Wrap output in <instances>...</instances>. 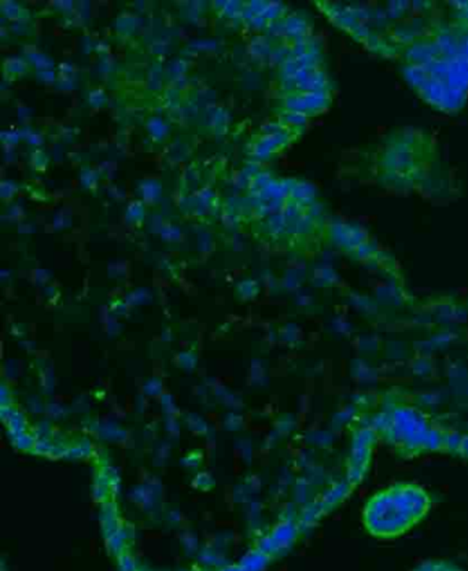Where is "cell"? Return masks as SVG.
<instances>
[{"label": "cell", "mask_w": 468, "mask_h": 571, "mask_svg": "<svg viewBox=\"0 0 468 571\" xmlns=\"http://www.w3.org/2000/svg\"><path fill=\"white\" fill-rule=\"evenodd\" d=\"M395 64L408 87L430 109L459 114L468 102V0H442L437 19Z\"/></svg>", "instance_id": "obj_1"}, {"label": "cell", "mask_w": 468, "mask_h": 571, "mask_svg": "<svg viewBox=\"0 0 468 571\" xmlns=\"http://www.w3.org/2000/svg\"><path fill=\"white\" fill-rule=\"evenodd\" d=\"M328 22L364 50L397 62L437 19L442 0L316 1Z\"/></svg>", "instance_id": "obj_2"}, {"label": "cell", "mask_w": 468, "mask_h": 571, "mask_svg": "<svg viewBox=\"0 0 468 571\" xmlns=\"http://www.w3.org/2000/svg\"><path fill=\"white\" fill-rule=\"evenodd\" d=\"M373 175L379 187L397 194L434 196L449 187L436 136L418 127H397L382 136Z\"/></svg>", "instance_id": "obj_3"}, {"label": "cell", "mask_w": 468, "mask_h": 571, "mask_svg": "<svg viewBox=\"0 0 468 571\" xmlns=\"http://www.w3.org/2000/svg\"><path fill=\"white\" fill-rule=\"evenodd\" d=\"M379 437L402 459L426 453H452L459 437L431 413L406 401L386 402L371 424Z\"/></svg>", "instance_id": "obj_4"}, {"label": "cell", "mask_w": 468, "mask_h": 571, "mask_svg": "<svg viewBox=\"0 0 468 571\" xmlns=\"http://www.w3.org/2000/svg\"><path fill=\"white\" fill-rule=\"evenodd\" d=\"M431 508V494L422 485L395 482L375 492L366 501L362 522L376 540H395L422 523Z\"/></svg>", "instance_id": "obj_5"}, {"label": "cell", "mask_w": 468, "mask_h": 571, "mask_svg": "<svg viewBox=\"0 0 468 571\" xmlns=\"http://www.w3.org/2000/svg\"><path fill=\"white\" fill-rule=\"evenodd\" d=\"M330 243H334L350 260L380 272L393 275L398 267L391 254L384 252L374 238L359 225L331 223Z\"/></svg>", "instance_id": "obj_6"}, {"label": "cell", "mask_w": 468, "mask_h": 571, "mask_svg": "<svg viewBox=\"0 0 468 571\" xmlns=\"http://www.w3.org/2000/svg\"><path fill=\"white\" fill-rule=\"evenodd\" d=\"M376 440H379V437L373 427L362 430L360 436H357V445L353 447V452L350 456V470H349V476H352L355 471V476L352 479L353 485L359 483L364 476V473L367 471L368 465H370L371 452H373Z\"/></svg>", "instance_id": "obj_7"}, {"label": "cell", "mask_w": 468, "mask_h": 571, "mask_svg": "<svg viewBox=\"0 0 468 571\" xmlns=\"http://www.w3.org/2000/svg\"><path fill=\"white\" fill-rule=\"evenodd\" d=\"M412 571H465L460 569L459 566L447 562V561H440V559H434V561H426L420 565H418Z\"/></svg>", "instance_id": "obj_8"}, {"label": "cell", "mask_w": 468, "mask_h": 571, "mask_svg": "<svg viewBox=\"0 0 468 571\" xmlns=\"http://www.w3.org/2000/svg\"><path fill=\"white\" fill-rule=\"evenodd\" d=\"M453 453H458V455H460V456L468 459V436H465V437L460 436V437H459L458 444H456V447H455V449H453Z\"/></svg>", "instance_id": "obj_9"}]
</instances>
